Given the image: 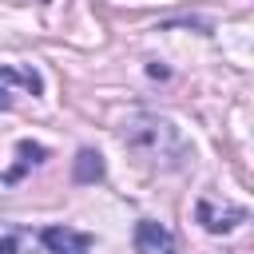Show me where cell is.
<instances>
[{
  "instance_id": "obj_4",
  "label": "cell",
  "mask_w": 254,
  "mask_h": 254,
  "mask_svg": "<svg viewBox=\"0 0 254 254\" xmlns=\"http://www.w3.org/2000/svg\"><path fill=\"white\" fill-rule=\"evenodd\" d=\"M40 242L48 246V254H87L91 250V234L71 230V226H48L40 234Z\"/></svg>"
},
{
  "instance_id": "obj_6",
  "label": "cell",
  "mask_w": 254,
  "mask_h": 254,
  "mask_svg": "<svg viewBox=\"0 0 254 254\" xmlns=\"http://www.w3.org/2000/svg\"><path fill=\"white\" fill-rule=\"evenodd\" d=\"M103 175H107L103 155H99L95 147H79V151H75V163H71V179H75L79 187H91V183H99Z\"/></svg>"
},
{
  "instance_id": "obj_5",
  "label": "cell",
  "mask_w": 254,
  "mask_h": 254,
  "mask_svg": "<svg viewBox=\"0 0 254 254\" xmlns=\"http://www.w3.org/2000/svg\"><path fill=\"white\" fill-rule=\"evenodd\" d=\"M24 87V91H32V95H44V79H40V71H32V67H0V111H8L12 107V87Z\"/></svg>"
},
{
  "instance_id": "obj_7",
  "label": "cell",
  "mask_w": 254,
  "mask_h": 254,
  "mask_svg": "<svg viewBox=\"0 0 254 254\" xmlns=\"http://www.w3.org/2000/svg\"><path fill=\"white\" fill-rule=\"evenodd\" d=\"M16 151H20V163L4 175V183H16V179L28 171V163H44V159H48V147H40V143H32V139H20V143H16Z\"/></svg>"
},
{
  "instance_id": "obj_1",
  "label": "cell",
  "mask_w": 254,
  "mask_h": 254,
  "mask_svg": "<svg viewBox=\"0 0 254 254\" xmlns=\"http://www.w3.org/2000/svg\"><path fill=\"white\" fill-rule=\"evenodd\" d=\"M123 143L131 155H139L147 167H159V171H179L190 159V143L183 139V131L167 115H155V111L131 115L123 123Z\"/></svg>"
},
{
  "instance_id": "obj_3",
  "label": "cell",
  "mask_w": 254,
  "mask_h": 254,
  "mask_svg": "<svg viewBox=\"0 0 254 254\" xmlns=\"http://www.w3.org/2000/svg\"><path fill=\"white\" fill-rule=\"evenodd\" d=\"M135 250L139 254H175V234L163 222L143 218V222H135Z\"/></svg>"
},
{
  "instance_id": "obj_2",
  "label": "cell",
  "mask_w": 254,
  "mask_h": 254,
  "mask_svg": "<svg viewBox=\"0 0 254 254\" xmlns=\"http://www.w3.org/2000/svg\"><path fill=\"white\" fill-rule=\"evenodd\" d=\"M194 218H198V226H202V230H210V234H226V230H234V226H242V222H246V206H234V202L214 206L210 198H198Z\"/></svg>"
},
{
  "instance_id": "obj_8",
  "label": "cell",
  "mask_w": 254,
  "mask_h": 254,
  "mask_svg": "<svg viewBox=\"0 0 254 254\" xmlns=\"http://www.w3.org/2000/svg\"><path fill=\"white\" fill-rule=\"evenodd\" d=\"M0 254H16V238H12V234L0 238Z\"/></svg>"
}]
</instances>
